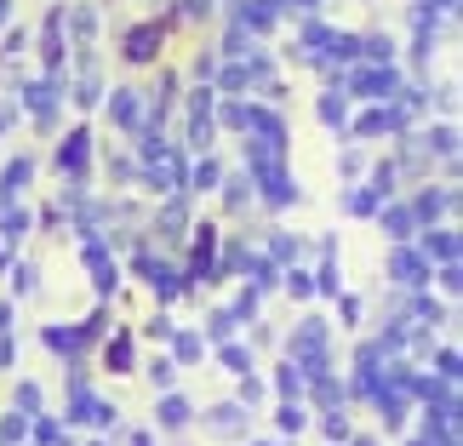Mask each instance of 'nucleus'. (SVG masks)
<instances>
[{"label": "nucleus", "instance_id": "f257e3e1", "mask_svg": "<svg viewBox=\"0 0 463 446\" xmlns=\"http://www.w3.org/2000/svg\"><path fill=\"white\" fill-rule=\"evenodd\" d=\"M344 92L389 103V98L401 92V75H395V69H389V63H372V69H354V75H344Z\"/></svg>", "mask_w": 463, "mask_h": 446}, {"label": "nucleus", "instance_id": "f03ea898", "mask_svg": "<svg viewBox=\"0 0 463 446\" xmlns=\"http://www.w3.org/2000/svg\"><path fill=\"white\" fill-rule=\"evenodd\" d=\"M160 46H166V24H132L127 41H120V58L127 63H155Z\"/></svg>", "mask_w": 463, "mask_h": 446}, {"label": "nucleus", "instance_id": "7ed1b4c3", "mask_svg": "<svg viewBox=\"0 0 463 446\" xmlns=\"http://www.w3.org/2000/svg\"><path fill=\"white\" fill-rule=\"evenodd\" d=\"M389 270H395V280H401V287L406 292H418V287H430V280H435V263H423V252H412V246H395V258H389Z\"/></svg>", "mask_w": 463, "mask_h": 446}, {"label": "nucleus", "instance_id": "20e7f679", "mask_svg": "<svg viewBox=\"0 0 463 446\" xmlns=\"http://www.w3.org/2000/svg\"><path fill=\"white\" fill-rule=\"evenodd\" d=\"M137 270L149 275V292H155L160 303H172L177 292H189V280H184V270H172L166 258H137Z\"/></svg>", "mask_w": 463, "mask_h": 446}, {"label": "nucleus", "instance_id": "39448f33", "mask_svg": "<svg viewBox=\"0 0 463 446\" xmlns=\"http://www.w3.org/2000/svg\"><path fill=\"white\" fill-rule=\"evenodd\" d=\"M86 160H92V132H86V127H75V132H69L63 138V144H58V172L69 177V172H86Z\"/></svg>", "mask_w": 463, "mask_h": 446}, {"label": "nucleus", "instance_id": "423d86ee", "mask_svg": "<svg viewBox=\"0 0 463 446\" xmlns=\"http://www.w3.org/2000/svg\"><path fill=\"white\" fill-rule=\"evenodd\" d=\"M189 418H194V406L184 395H172V389H160V406H155V423H160V430L177 435V430H189Z\"/></svg>", "mask_w": 463, "mask_h": 446}, {"label": "nucleus", "instance_id": "0eeeda50", "mask_svg": "<svg viewBox=\"0 0 463 446\" xmlns=\"http://www.w3.org/2000/svg\"><path fill=\"white\" fill-rule=\"evenodd\" d=\"M418 235H423V263H458V235H452V229H418Z\"/></svg>", "mask_w": 463, "mask_h": 446}, {"label": "nucleus", "instance_id": "6e6552de", "mask_svg": "<svg viewBox=\"0 0 463 446\" xmlns=\"http://www.w3.org/2000/svg\"><path fill=\"white\" fill-rule=\"evenodd\" d=\"M29 172H34V160H29V155H24V160H12V166L0 172V206H6V201H17V195H24Z\"/></svg>", "mask_w": 463, "mask_h": 446}, {"label": "nucleus", "instance_id": "1a4fd4ad", "mask_svg": "<svg viewBox=\"0 0 463 446\" xmlns=\"http://www.w3.org/2000/svg\"><path fill=\"white\" fill-rule=\"evenodd\" d=\"M383 235L395 241V246H401V241H412V235H418V218H412V206H389V212H383Z\"/></svg>", "mask_w": 463, "mask_h": 446}, {"label": "nucleus", "instance_id": "9d476101", "mask_svg": "<svg viewBox=\"0 0 463 446\" xmlns=\"http://www.w3.org/2000/svg\"><path fill=\"white\" fill-rule=\"evenodd\" d=\"M201 355H206V337L201 332H172V361L177 366H194Z\"/></svg>", "mask_w": 463, "mask_h": 446}, {"label": "nucleus", "instance_id": "9b49d317", "mask_svg": "<svg viewBox=\"0 0 463 446\" xmlns=\"http://www.w3.org/2000/svg\"><path fill=\"white\" fill-rule=\"evenodd\" d=\"M275 423H280V435H304V430H309V406H304V401H280Z\"/></svg>", "mask_w": 463, "mask_h": 446}, {"label": "nucleus", "instance_id": "f8f14e48", "mask_svg": "<svg viewBox=\"0 0 463 446\" xmlns=\"http://www.w3.org/2000/svg\"><path fill=\"white\" fill-rule=\"evenodd\" d=\"M304 384H309V378H304V372H298L292 361H287V366H275V395H280V401H304Z\"/></svg>", "mask_w": 463, "mask_h": 446}, {"label": "nucleus", "instance_id": "ddd939ff", "mask_svg": "<svg viewBox=\"0 0 463 446\" xmlns=\"http://www.w3.org/2000/svg\"><path fill=\"white\" fill-rule=\"evenodd\" d=\"M315 115H320V120H326V127H332V132H344V127H349V103H344V98H337V92H320V103H315Z\"/></svg>", "mask_w": 463, "mask_h": 446}, {"label": "nucleus", "instance_id": "4468645a", "mask_svg": "<svg viewBox=\"0 0 463 446\" xmlns=\"http://www.w3.org/2000/svg\"><path fill=\"white\" fill-rule=\"evenodd\" d=\"M109 115L120 120V127H137V92L132 86H115L109 92Z\"/></svg>", "mask_w": 463, "mask_h": 446}, {"label": "nucleus", "instance_id": "2eb2a0df", "mask_svg": "<svg viewBox=\"0 0 463 446\" xmlns=\"http://www.w3.org/2000/svg\"><path fill=\"white\" fill-rule=\"evenodd\" d=\"M63 63V12H52L46 17V69H58Z\"/></svg>", "mask_w": 463, "mask_h": 446}, {"label": "nucleus", "instance_id": "dca6fc26", "mask_svg": "<svg viewBox=\"0 0 463 446\" xmlns=\"http://www.w3.org/2000/svg\"><path fill=\"white\" fill-rule=\"evenodd\" d=\"M241 418H246V406H218L212 413V435H241Z\"/></svg>", "mask_w": 463, "mask_h": 446}, {"label": "nucleus", "instance_id": "f3484780", "mask_svg": "<svg viewBox=\"0 0 463 446\" xmlns=\"http://www.w3.org/2000/svg\"><path fill=\"white\" fill-rule=\"evenodd\" d=\"M292 252H304V241H292L287 229H269V258L275 263H292Z\"/></svg>", "mask_w": 463, "mask_h": 446}, {"label": "nucleus", "instance_id": "a211bd4d", "mask_svg": "<svg viewBox=\"0 0 463 446\" xmlns=\"http://www.w3.org/2000/svg\"><path fill=\"white\" fill-rule=\"evenodd\" d=\"M103 361H109V372H127L132 366V332H120L109 349H103Z\"/></svg>", "mask_w": 463, "mask_h": 446}, {"label": "nucleus", "instance_id": "6ab92c4d", "mask_svg": "<svg viewBox=\"0 0 463 446\" xmlns=\"http://www.w3.org/2000/svg\"><path fill=\"white\" fill-rule=\"evenodd\" d=\"M223 184V172H218V160H201V166H194V195H212V189H218Z\"/></svg>", "mask_w": 463, "mask_h": 446}, {"label": "nucleus", "instance_id": "aec40b11", "mask_svg": "<svg viewBox=\"0 0 463 446\" xmlns=\"http://www.w3.org/2000/svg\"><path fill=\"white\" fill-rule=\"evenodd\" d=\"M344 212H349V218H372V212H378V195H372V189H349Z\"/></svg>", "mask_w": 463, "mask_h": 446}, {"label": "nucleus", "instance_id": "412c9836", "mask_svg": "<svg viewBox=\"0 0 463 446\" xmlns=\"http://www.w3.org/2000/svg\"><path fill=\"white\" fill-rule=\"evenodd\" d=\"M149 384H155V389H172V384H177V361H172V355L149 361Z\"/></svg>", "mask_w": 463, "mask_h": 446}, {"label": "nucleus", "instance_id": "4be33fe9", "mask_svg": "<svg viewBox=\"0 0 463 446\" xmlns=\"http://www.w3.org/2000/svg\"><path fill=\"white\" fill-rule=\"evenodd\" d=\"M235 327H241V315H235V309H218V315H212V344H229V337H235Z\"/></svg>", "mask_w": 463, "mask_h": 446}, {"label": "nucleus", "instance_id": "5701e85b", "mask_svg": "<svg viewBox=\"0 0 463 446\" xmlns=\"http://www.w3.org/2000/svg\"><path fill=\"white\" fill-rule=\"evenodd\" d=\"M24 435H29V413H12L6 423H0V446H17Z\"/></svg>", "mask_w": 463, "mask_h": 446}, {"label": "nucleus", "instance_id": "b1692460", "mask_svg": "<svg viewBox=\"0 0 463 446\" xmlns=\"http://www.w3.org/2000/svg\"><path fill=\"white\" fill-rule=\"evenodd\" d=\"M326 441H332V446H344V441H349V418H344V406H332V413H326Z\"/></svg>", "mask_w": 463, "mask_h": 446}, {"label": "nucleus", "instance_id": "393cba45", "mask_svg": "<svg viewBox=\"0 0 463 446\" xmlns=\"http://www.w3.org/2000/svg\"><path fill=\"white\" fill-rule=\"evenodd\" d=\"M17 413H41V384H17Z\"/></svg>", "mask_w": 463, "mask_h": 446}, {"label": "nucleus", "instance_id": "a878e982", "mask_svg": "<svg viewBox=\"0 0 463 446\" xmlns=\"http://www.w3.org/2000/svg\"><path fill=\"white\" fill-rule=\"evenodd\" d=\"M320 292H326V298H337V258H332V246H326V263H320Z\"/></svg>", "mask_w": 463, "mask_h": 446}, {"label": "nucleus", "instance_id": "bb28decb", "mask_svg": "<svg viewBox=\"0 0 463 446\" xmlns=\"http://www.w3.org/2000/svg\"><path fill=\"white\" fill-rule=\"evenodd\" d=\"M12 292H34V263H12Z\"/></svg>", "mask_w": 463, "mask_h": 446}, {"label": "nucleus", "instance_id": "cd10ccee", "mask_svg": "<svg viewBox=\"0 0 463 446\" xmlns=\"http://www.w3.org/2000/svg\"><path fill=\"white\" fill-rule=\"evenodd\" d=\"M287 287H292V298H309L315 292V275L309 270H287Z\"/></svg>", "mask_w": 463, "mask_h": 446}, {"label": "nucleus", "instance_id": "c85d7f7f", "mask_svg": "<svg viewBox=\"0 0 463 446\" xmlns=\"http://www.w3.org/2000/svg\"><path fill=\"white\" fill-rule=\"evenodd\" d=\"M229 206H235V212H246V201H252V195H246V189H252V184H246V177H229Z\"/></svg>", "mask_w": 463, "mask_h": 446}, {"label": "nucleus", "instance_id": "c756f323", "mask_svg": "<svg viewBox=\"0 0 463 446\" xmlns=\"http://www.w3.org/2000/svg\"><path fill=\"white\" fill-rule=\"evenodd\" d=\"M212 12H218V0H184V17H189V24H201V17H212Z\"/></svg>", "mask_w": 463, "mask_h": 446}, {"label": "nucleus", "instance_id": "7c9ffc66", "mask_svg": "<svg viewBox=\"0 0 463 446\" xmlns=\"http://www.w3.org/2000/svg\"><path fill=\"white\" fill-rule=\"evenodd\" d=\"M218 355H223V366H241V372H246V361H252V355H246V344H223Z\"/></svg>", "mask_w": 463, "mask_h": 446}, {"label": "nucleus", "instance_id": "2f4dec72", "mask_svg": "<svg viewBox=\"0 0 463 446\" xmlns=\"http://www.w3.org/2000/svg\"><path fill=\"white\" fill-rule=\"evenodd\" d=\"M337 320L354 327V320H361V298H337Z\"/></svg>", "mask_w": 463, "mask_h": 446}, {"label": "nucleus", "instance_id": "473e14b6", "mask_svg": "<svg viewBox=\"0 0 463 446\" xmlns=\"http://www.w3.org/2000/svg\"><path fill=\"white\" fill-rule=\"evenodd\" d=\"M275 12H304V17H315L320 0H275Z\"/></svg>", "mask_w": 463, "mask_h": 446}, {"label": "nucleus", "instance_id": "72a5a7b5", "mask_svg": "<svg viewBox=\"0 0 463 446\" xmlns=\"http://www.w3.org/2000/svg\"><path fill=\"white\" fill-rule=\"evenodd\" d=\"M463 287V275H458V263H440V292H458Z\"/></svg>", "mask_w": 463, "mask_h": 446}, {"label": "nucleus", "instance_id": "f704fd0d", "mask_svg": "<svg viewBox=\"0 0 463 446\" xmlns=\"http://www.w3.org/2000/svg\"><path fill=\"white\" fill-rule=\"evenodd\" d=\"M440 378L458 384V349H440Z\"/></svg>", "mask_w": 463, "mask_h": 446}, {"label": "nucleus", "instance_id": "c9c22d12", "mask_svg": "<svg viewBox=\"0 0 463 446\" xmlns=\"http://www.w3.org/2000/svg\"><path fill=\"white\" fill-rule=\"evenodd\" d=\"M172 332H177V327H172V315H166V309H160V315L149 320V337H172Z\"/></svg>", "mask_w": 463, "mask_h": 446}, {"label": "nucleus", "instance_id": "e433bc0d", "mask_svg": "<svg viewBox=\"0 0 463 446\" xmlns=\"http://www.w3.org/2000/svg\"><path fill=\"white\" fill-rule=\"evenodd\" d=\"M252 401H263V384L258 378H241V406H252Z\"/></svg>", "mask_w": 463, "mask_h": 446}, {"label": "nucleus", "instance_id": "4c0bfd02", "mask_svg": "<svg viewBox=\"0 0 463 446\" xmlns=\"http://www.w3.org/2000/svg\"><path fill=\"white\" fill-rule=\"evenodd\" d=\"M12 115H17V103H0V132L12 127Z\"/></svg>", "mask_w": 463, "mask_h": 446}, {"label": "nucleus", "instance_id": "58836bf2", "mask_svg": "<svg viewBox=\"0 0 463 446\" xmlns=\"http://www.w3.org/2000/svg\"><path fill=\"white\" fill-rule=\"evenodd\" d=\"M132 446H155V441H149V435H132Z\"/></svg>", "mask_w": 463, "mask_h": 446}, {"label": "nucleus", "instance_id": "ea45409f", "mask_svg": "<svg viewBox=\"0 0 463 446\" xmlns=\"http://www.w3.org/2000/svg\"><path fill=\"white\" fill-rule=\"evenodd\" d=\"M258 446H287V441H258Z\"/></svg>", "mask_w": 463, "mask_h": 446}, {"label": "nucleus", "instance_id": "a19ab883", "mask_svg": "<svg viewBox=\"0 0 463 446\" xmlns=\"http://www.w3.org/2000/svg\"><path fill=\"white\" fill-rule=\"evenodd\" d=\"M354 446H378V441H354Z\"/></svg>", "mask_w": 463, "mask_h": 446}, {"label": "nucleus", "instance_id": "79ce46f5", "mask_svg": "<svg viewBox=\"0 0 463 446\" xmlns=\"http://www.w3.org/2000/svg\"><path fill=\"white\" fill-rule=\"evenodd\" d=\"M412 446H435V441H412Z\"/></svg>", "mask_w": 463, "mask_h": 446}, {"label": "nucleus", "instance_id": "37998d69", "mask_svg": "<svg viewBox=\"0 0 463 446\" xmlns=\"http://www.w3.org/2000/svg\"><path fill=\"white\" fill-rule=\"evenodd\" d=\"M98 446H103V441H98Z\"/></svg>", "mask_w": 463, "mask_h": 446}]
</instances>
